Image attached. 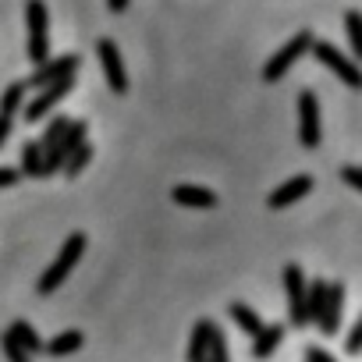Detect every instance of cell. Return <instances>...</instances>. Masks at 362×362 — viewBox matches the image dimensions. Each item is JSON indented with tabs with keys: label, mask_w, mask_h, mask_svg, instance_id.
Listing matches in <instances>:
<instances>
[{
	"label": "cell",
	"mask_w": 362,
	"mask_h": 362,
	"mask_svg": "<svg viewBox=\"0 0 362 362\" xmlns=\"http://www.w3.org/2000/svg\"><path fill=\"white\" fill-rule=\"evenodd\" d=\"M323 305H327V281H323V277H313V281L305 284V316H309V323L320 320Z\"/></svg>",
	"instance_id": "2e32d148"
},
{
	"label": "cell",
	"mask_w": 362,
	"mask_h": 362,
	"mask_svg": "<svg viewBox=\"0 0 362 362\" xmlns=\"http://www.w3.org/2000/svg\"><path fill=\"white\" fill-rule=\"evenodd\" d=\"M309 192H313V174H295V177H288L284 185H277V189L267 196V206H270V210H284V206L298 203V199L309 196Z\"/></svg>",
	"instance_id": "8fae6325"
},
{
	"label": "cell",
	"mask_w": 362,
	"mask_h": 362,
	"mask_svg": "<svg viewBox=\"0 0 362 362\" xmlns=\"http://www.w3.org/2000/svg\"><path fill=\"white\" fill-rule=\"evenodd\" d=\"M71 89H75V75L57 78V82H50L47 89H40V96H36V100L25 107V121H29V124L43 121V117H47V114H50V110H54V107H57V103H61V100H64Z\"/></svg>",
	"instance_id": "ba28073f"
},
{
	"label": "cell",
	"mask_w": 362,
	"mask_h": 362,
	"mask_svg": "<svg viewBox=\"0 0 362 362\" xmlns=\"http://www.w3.org/2000/svg\"><path fill=\"white\" fill-rule=\"evenodd\" d=\"M86 132H89V124H86L82 117H78V121H68V128H64V135L57 139V146L43 153V177H47V174H57V170L64 167L68 153L86 142Z\"/></svg>",
	"instance_id": "5b68a950"
},
{
	"label": "cell",
	"mask_w": 362,
	"mask_h": 362,
	"mask_svg": "<svg viewBox=\"0 0 362 362\" xmlns=\"http://www.w3.org/2000/svg\"><path fill=\"white\" fill-rule=\"evenodd\" d=\"M89 160H93V146H89V142H82V146H75V149L68 153V160H64V167H61V170H64L68 177H78V174L86 170V163H89Z\"/></svg>",
	"instance_id": "7402d4cb"
},
{
	"label": "cell",
	"mask_w": 362,
	"mask_h": 362,
	"mask_svg": "<svg viewBox=\"0 0 362 362\" xmlns=\"http://www.w3.org/2000/svg\"><path fill=\"white\" fill-rule=\"evenodd\" d=\"M298 142L305 149H316L320 146V103H316V93L313 89H302L298 93Z\"/></svg>",
	"instance_id": "8992f818"
},
{
	"label": "cell",
	"mask_w": 362,
	"mask_h": 362,
	"mask_svg": "<svg viewBox=\"0 0 362 362\" xmlns=\"http://www.w3.org/2000/svg\"><path fill=\"white\" fill-rule=\"evenodd\" d=\"M82 252H86V235L82 231H71L68 235V242L61 245V252H57V259L50 263V270L40 277V284H36V291L40 295H50V291H57L64 281H68V274L78 267V259H82Z\"/></svg>",
	"instance_id": "6da1fadb"
},
{
	"label": "cell",
	"mask_w": 362,
	"mask_h": 362,
	"mask_svg": "<svg viewBox=\"0 0 362 362\" xmlns=\"http://www.w3.org/2000/svg\"><path fill=\"white\" fill-rule=\"evenodd\" d=\"M82 344H86L82 330H64V334H57L50 344H43V351H47V355H54V358H61V355H71V351H78Z\"/></svg>",
	"instance_id": "e0dca14e"
},
{
	"label": "cell",
	"mask_w": 362,
	"mask_h": 362,
	"mask_svg": "<svg viewBox=\"0 0 362 362\" xmlns=\"http://www.w3.org/2000/svg\"><path fill=\"white\" fill-rule=\"evenodd\" d=\"M284 291H288V316H291V327H305L309 316H305V274L298 263H288L284 267Z\"/></svg>",
	"instance_id": "52a82bcc"
},
{
	"label": "cell",
	"mask_w": 362,
	"mask_h": 362,
	"mask_svg": "<svg viewBox=\"0 0 362 362\" xmlns=\"http://www.w3.org/2000/svg\"><path fill=\"white\" fill-rule=\"evenodd\" d=\"M206 362H231V355H228V337H224V330H221V327H214V334H210Z\"/></svg>",
	"instance_id": "cb8c5ba5"
},
{
	"label": "cell",
	"mask_w": 362,
	"mask_h": 362,
	"mask_svg": "<svg viewBox=\"0 0 362 362\" xmlns=\"http://www.w3.org/2000/svg\"><path fill=\"white\" fill-rule=\"evenodd\" d=\"M25 89H29L25 82H11V86L4 89V96H0V114H11V117H15V114L22 110V103H25Z\"/></svg>",
	"instance_id": "44dd1931"
},
{
	"label": "cell",
	"mask_w": 362,
	"mask_h": 362,
	"mask_svg": "<svg viewBox=\"0 0 362 362\" xmlns=\"http://www.w3.org/2000/svg\"><path fill=\"white\" fill-rule=\"evenodd\" d=\"M128 4H132V0H107V8H110L114 15H124V11H128Z\"/></svg>",
	"instance_id": "1f68e13d"
},
{
	"label": "cell",
	"mask_w": 362,
	"mask_h": 362,
	"mask_svg": "<svg viewBox=\"0 0 362 362\" xmlns=\"http://www.w3.org/2000/svg\"><path fill=\"white\" fill-rule=\"evenodd\" d=\"M18 177H22V174H18L15 167H0V189H11Z\"/></svg>",
	"instance_id": "f1b7e54d"
},
{
	"label": "cell",
	"mask_w": 362,
	"mask_h": 362,
	"mask_svg": "<svg viewBox=\"0 0 362 362\" xmlns=\"http://www.w3.org/2000/svg\"><path fill=\"white\" fill-rule=\"evenodd\" d=\"M25 18H29V61L43 64L50 57V15L43 0H29Z\"/></svg>",
	"instance_id": "7a4b0ae2"
},
{
	"label": "cell",
	"mask_w": 362,
	"mask_h": 362,
	"mask_svg": "<svg viewBox=\"0 0 362 362\" xmlns=\"http://www.w3.org/2000/svg\"><path fill=\"white\" fill-rule=\"evenodd\" d=\"M22 177H43V149L40 142H22Z\"/></svg>",
	"instance_id": "d6986e66"
},
{
	"label": "cell",
	"mask_w": 362,
	"mask_h": 362,
	"mask_svg": "<svg viewBox=\"0 0 362 362\" xmlns=\"http://www.w3.org/2000/svg\"><path fill=\"white\" fill-rule=\"evenodd\" d=\"M305 362H337V358H330L323 348H305Z\"/></svg>",
	"instance_id": "4dcf8cb0"
},
{
	"label": "cell",
	"mask_w": 362,
	"mask_h": 362,
	"mask_svg": "<svg viewBox=\"0 0 362 362\" xmlns=\"http://www.w3.org/2000/svg\"><path fill=\"white\" fill-rule=\"evenodd\" d=\"M68 121H71V117H61V114H57V117H54V121L47 124V132H43V139H40V149H43V153L57 146V139L64 135V128H68Z\"/></svg>",
	"instance_id": "d4e9b609"
},
{
	"label": "cell",
	"mask_w": 362,
	"mask_h": 362,
	"mask_svg": "<svg viewBox=\"0 0 362 362\" xmlns=\"http://www.w3.org/2000/svg\"><path fill=\"white\" fill-rule=\"evenodd\" d=\"M344 29H348L351 57H362V18H358V11H348L344 15Z\"/></svg>",
	"instance_id": "603a6c76"
},
{
	"label": "cell",
	"mask_w": 362,
	"mask_h": 362,
	"mask_svg": "<svg viewBox=\"0 0 362 362\" xmlns=\"http://www.w3.org/2000/svg\"><path fill=\"white\" fill-rule=\"evenodd\" d=\"M344 351H348V355H358V351H362V323H355V327L348 330V341H344Z\"/></svg>",
	"instance_id": "4316f807"
},
{
	"label": "cell",
	"mask_w": 362,
	"mask_h": 362,
	"mask_svg": "<svg viewBox=\"0 0 362 362\" xmlns=\"http://www.w3.org/2000/svg\"><path fill=\"white\" fill-rule=\"evenodd\" d=\"M313 54H316V61L323 64V68H330L348 89H362V75H358V64L351 61V57H344L334 43H323V40H313V47H309Z\"/></svg>",
	"instance_id": "3957f363"
},
{
	"label": "cell",
	"mask_w": 362,
	"mask_h": 362,
	"mask_svg": "<svg viewBox=\"0 0 362 362\" xmlns=\"http://www.w3.org/2000/svg\"><path fill=\"white\" fill-rule=\"evenodd\" d=\"M0 348H4V355H8V362H33V355L11 337V330L4 334V337H0Z\"/></svg>",
	"instance_id": "484cf974"
},
{
	"label": "cell",
	"mask_w": 362,
	"mask_h": 362,
	"mask_svg": "<svg viewBox=\"0 0 362 362\" xmlns=\"http://www.w3.org/2000/svg\"><path fill=\"white\" fill-rule=\"evenodd\" d=\"M341 313H344V284H327V305L316 320L320 334L323 337H334L337 327H341Z\"/></svg>",
	"instance_id": "7c38bea8"
},
{
	"label": "cell",
	"mask_w": 362,
	"mask_h": 362,
	"mask_svg": "<svg viewBox=\"0 0 362 362\" xmlns=\"http://www.w3.org/2000/svg\"><path fill=\"white\" fill-rule=\"evenodd\" d=\"M11 337H15L29 355H40V351H43V341H40L36 327H33V323H25V320H15V323H11Z\"/></svg>",
	"instance_id": "ffe728a7"
},
{
	"label": "cell",
	"mask_w": 362,
	"mask_h": 362,
	"mask_svg": "<svg viewBox=\"0 0 362 362\" xmlns=\"http://www.w3.org/2000/svg\"><path fill=\"white\" fill-rule=\"evenodd\" d=\"M170 199L177 206H189V210H214L217 206V196L210 189H203V185H174Z\"/></svg>",
	"instance_id": "4fadbf2b"
},
{
	"label": "cell",
	"mask_w": 362,
	"mask_h": 362,
	"mask_svg": "<svg viewBox=\"0 0 362 362\" xmlns=\"http://www.w3.org/2000/svg\"><path fill=\"white\" fill-rule=\"evenodd\" d=\"M281 341H284V327H281V323L263 327V330L252 337V355H256V358H270V355L281 348Z\"/></svg>",
	"instance_id": "5bb4252c"
},
{
	"label": "cell",
	"mask_w": 362,
	"mask_h": 362,
	"mask_svg": "<svg viewBox=\"0 0 362 362\" xmlns=\"http://www.w3.org/2000/svg\"><path fill=\"white\" fill-rule=\"evenodd\" d=\"M341 177L348 181V185H351L355 192H362V170H358V167H344V170H341Z\"/></svg>",
	"instance_id": "83f0119b"
},
{
	"label": "cell",
	"mask_w": 362,
	"mask_h": 362,
	"mask_svg": "<svg viewBox=\"0 0 362 362\" xmlns=\"http://www.w3.org/2000/svg\"><path fill=\"white\" fill-rule=\"evenodd\" d=\"M228 313H231V320H235V323H238V327H242L249 337H256V334L263 330V320H259V313H256L252 305H245V302H235Z\"/></svg>",
	"instance_id": "ac0fdd59"
},
{
	"label": "cell",
	"mask_w": 362,
	"mask_h": 362,
	"mask_svg": "<svg viewBox=\"0 0 362 362\" xmlns=\"http://www.w3.org/2000/svg\"><path fill=\"white\" fill-rule=\"evenodd\" d=\"M313 40H316V36H313L309 29H302L298 36H291V40H288V43L267 61V68H263V82H277V78H284L288 68H291V64L313 47Z\"/></svg>",
	"instance_id": "277c9868"
},
{
	"label": "cell",
	"mask_w": 362,
	"mask_h": 362,
	"mask_svg": "<svg viewBox=\"0 0 362 362\" xmlns=\"http://www.w3.org/2000/svg\"><path fill=\"white\" fill-rule=\"evenodd\" d=\"M78 57L75 54H64V57H47L43 64H36V71L29 75V82L25 86H36V89H47L50 82H57V78H68V75H78Z\"/></svg>",
	"instance_id": "30bf717a"
},
{
	"label": "cell",
	"mask_w": 362,
	"mask_h": 362,
	"mask_svg": "<svg viewBox=\"0 0 362 362\" xmlns=\"http://www.w3.org/2000/svg\"><path fill=\"white\" fill-rule=\"evenodd\" d=\"M96 57H100V64H103V75H107V86L117 93V96H124L128 93V75H124V64H121V54H117V43L114 40H100L96 43Z\"/></svg>",
	"instance_id": "9c48e42d"
},
{
	"label": "cell",
	"mask_w": 362,
	"mask_h": 362,
	"mask_svg": "<svg viewBox=\"0 0 362 362\" xmlns=\"http://www.w3.org/2000/svg\"><path fill=\"white\" fill-rule=\"evenodd\" d=\"M11 128H15V117L11 114H0V146L8 142V135H11Z\"/></svg>",
	"instance_id": "f546056e"
},
{
	"label": "cell",
	"mask_w": 362,
	"mask_h": 362,
	"mask_svg": "<svg viewBox=\"0 0 362 362\" xmlns=\"http://www.w3.org/2000/svg\"><path fill=\"white\" fill-rule=\"evenodd\" d=\"M214 320H199L192 327V337H189V362H206V348H210V334H214Z\"/></svg>",
	"instance_id": "9a60e30c"
}]
</instances>
